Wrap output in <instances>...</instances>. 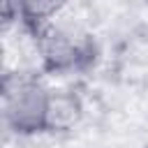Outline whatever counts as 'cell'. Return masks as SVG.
<instances>
[{
  "instance_id": "2",
  "label": "cell",
  "mask_w": 148,
  "mask_h": 148,
  "mask_svg": "<svg viewBox=\"0 0 148 148\" xmlns=\"http://www.w3.org/2000/svg\"><path fill=\"white\" fill-rule=\"evenodd\" d=\"M37 51L42 56V65L49 74L67 76V74H83L88 72L99 56L97 42L81 28H69L60 23L46 25L35 37Z\"/></svg>"
},
{
  "instance_id": "1",
  "label": "cell",
  "mask_w": 148,
  "mask_h": 148,
  "mask_svg": "<svg viewBox=\"0 0 148 148\" xmlns=\"http://www.w3.org/2000/svg\"><path fill=\"white\" fill-rule=\"evenodd\" d=\"M2 120L16 136H35L51 132L53 90L37 76L25 72H7L0 86Z\"/></svg>"
}]
</instances>
